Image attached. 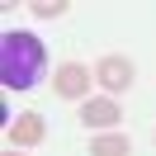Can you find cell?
Wrapping results in <instances>:
<instances>
[{"mask_svg":"<svg viewBox=\"0 0 156 156\" xmlns=\"http://www.w3.org/2000/svg\"><path fill=\"white\" fill-rule=\"evenodd\" d=\"M5 156H24V151H5Z\"/></svg>","mask_w":156,"mask_h":156,"instance_id":"ba28073f","label":"cell"},{"mask_svg":"<svg viewBox=\"0 0 156 156\" xmlns=\"http://www.w3.org/2000/svg\"><path fill=\"white\" fill-rule=\"evenodd\" d=\"M43 133H48V128H43L38 114H19V118L10 123V142H14V147H33V142H43Z\"/></svg>","mask_w":156,"mask_h":156,"instance_id":"277c9868","label":"cell"},{"mask_svg":"<svg viewBox=\"0 0 156 156\" xmlns=\"http://www.w3.org/2000/svg\"><path fill=\"white\" fill-rule=\"evenodd\" d=\"M133 147H128V137H114V133H104V137H95L90 142V156H128Z\"/></svg>","mask_w":156,"mask_h":156,"instance_id":"8992f818","label":"cell"},{"mask_svg":"<svg viewBox=\"0 0 156 156\" xmlns=\"http://www.w3.org/2000/svg\"><path fill=\"white\" fill-rule=\"evenodd\" d=\"M80 123H90V128H109V123H118V104H114V99H85Z\"/></svg>","mask_w":156,"mask_h":156,"instance_id":"5b68a950","label":"cell"},{"mask_svg":"<svg viewBox=\"0 0 156 156\" xmlns=\"http://www.w3.org/2000/svg\"><path fill=\"white\" fill-rule=\"evenodd\" d=\"M43 43L33 38V33H24V29H14V33H5L0 38V85H10V90H29L33 80H38V71H43Z\"/></svg>","mask_w":156,"mask_h":156,"instance_id":"6da1fadb","label":"cell"},{"mask_svg":"<svg viewBox=\"0 0 156 156\" xmlns=\"http://www.w3.org/2000/svg\"><path fill=\"white\" fill-rule=\"evenodd\" d=\"M133 76H137V71H133V62H128V57H104V62L95 66V80L109 90V95L128 90V85H133Z\"/></svg>","mask_w":156,"mask_h":156,"instance_id":"7a4b0ae2","label":"cell"},{"mask_svg":"<svg viewBox=\"0 0 156 156\" xmlns=\"http://www.w3.org/2000/svg\"><path fill=\"white\" fill-rule=\"evenodd\" d=\"M52 90H57L62 99H85V90H90V71L80 66V62H66V66H57V76H52Z\"/></svg>","mask_w":156,"mask_h":156,"instance_id":"3957f363","label":"cell"},{"mask_svg":"<svg viewBox=\"0 0 156 156\" xmlns=\"http://www.w3.org/2000/svg\"><path fill=\"white\" fill-rule=\"evenodd\" d=\"M71 5L66 0H38V5H33V14H38V19H57V14H66Z\"/></svg>","mask_w":156,"mask_h":156,"instance_id":"52a82bcc","label":"cell"}]
</instances>
